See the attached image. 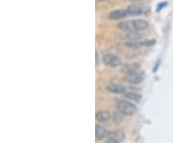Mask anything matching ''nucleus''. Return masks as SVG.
Returning a JSON list of instances; mask_svg holds the SVG:
<instances>
[{"label": "nucleus", "instance_id": "1", "mask_svg": "<svg viewBox=\"0 0 173 143\" xmlns=\"http://www.w3.org/2000/svg\"><path fill=\"white\" fill-rule=\"evenodd\" d=\"M148 22L144 19H135L131 21H124L118 24V28L123 32L133 33V32H138L145 30L148 27Z\"/></svg>", "mask_w": 173, "mask_h": 143}, {"label": "nucleus", "instance_id": "2", "mask_svg": "<svg viewBox=\"0 0 173 143\" xmlns=\"http://www.w3.org/2000/svg\"><path fill=\"white\" fill-rule=\"evenodd\" d=\"M116 106L118 108V111H121L125 115H133L137 112V107L133 103L122 100V99H116Z\"/></svg>", "mask_w": 173, "mask_h": 143}, {"label": "nucleus", "instance_id": "3", "mask_svg": "<svg viewBox=\"0 0 173 143\" xmlns=\"http://www.w3.org/2000/svg\"><path fill=\"white\" fill-rule=\"evenodd\" d=\"M125 138V135L121 130L113 131L107 132L106 141L107 143H121Z\"/></svg>", "mask_w": 173, "mask_h": 143}, {"label": "nucleus", "instance_id": "4", "mask_svg": "<svg viewBox=\"0 0 173 143\" xmlns=\"http://www.w3.org/2000/svg\"><path fill=\"white\" fill-rule=\"evenodd\" d=\"M103 60H104V62H105L108 66H111V67H118L122 65L121 59L116 55H113L112 53L105 54Z\"/></svg>", "mask_w": 173, "mask_h": 143}, {"label": "nucleus", "instance_id": "5", "mask_svg": "<svg viewBox=\"0 0 173 143\" xmlns=\"http://www.w3.org/2000/svg\"><path fill=\"white\" fill-rule=\"evenodd\" d=\"M141 65L137 62H132V63H127V65H123L122 67V72L125 73L126 75H133V74L137 73V71L140 70Z\"/></svg>", "mask_w": 173, "mask_h": 143}, {"label": "nucleus", "instance_id": "6", "mask_svg": "<svg viewBox=\"0 0 173 143\" xmlns=\"http://www.w3.org/2000/svg\"><path fill=\"white\" fill-rule=\"evenodd\" d=\"M127 17H129L128 10H116V11H113L109 14V18L113 19V20L122 19V18Z\"/></svg>", "mask_w": 173, "mask_h": 143}, {"label": "nucleus", "instance_id": "7", "mask_svg": "<svg viewBox=\"0 0 173 143\" xmlns=\"http://www.w3.org/2000/svg\"><path fill=\"white\" fill-rule=\"evenodd\" d=\"M143 79H144V74L143 73H136L133 75H129L127 77V81L129 82L131 85H138L141 84Z\"/></svg>", "mask_w": 173, "mask_h": 143}, {"label": "nucleus", "instance_id": "8", "mask_svg": "<svg viewBox=\"0 0 173 143\" xmlns=\"http://www.w3.org/2000/svg\"><path fill=\"white\" fill-rule=\"evenodd\" d=\"M107 90L112 93H115V94H121V93L126 92V88L121 85H118V84H110L107 87Z\"/></svg>", "mask_w": 173, "mask_h": 143}, {"label": "nucleus", "instance_id": "9", "mask_svg": "<svg viewBox=\"0 0 173 143\" xmlns=\"http://www.w3.org/2000/svg\"><path fill=\"white\" fill-rule=\"evenodd\" d=\"M111 119V113L107 111H100L96 113V120L100 123H107Z\"/></svg>", "mask_w": 173, "mask_h": 143}, {"label": "nucleus", "instance_id": "10", "mask_svg": "<svg viewBox=\"0 0 173 143\" xmlns=\"http://www.w3.org/2000/svg\"><path fill=\"white\" fill-rule=\"evenodd\" d=\"M106 135H107V131L105 128L97 124L95 126V139L101 140L104 137H106Z\"/></svg>", "mask_w": 173, "mask_h": 143}, {"label": "nucleus", "instance_id": "11", "mask_svg": "<svg viewBox=\"0 0 173 143\" xmlns=\"http://www.w3.org/2000/svg\"><path fill=\"white\" fill-rule=\"evenodd\" d=\"M127 10H128V13H129V17H130V16L137 17V16H140V14H142L145 13V11H143L142 8L137 7V6L129 7Z\"/></svg>", "mask_w": 173, "mask_h": 143}, {"label": "nucleus", "instance_id": "12", "mask_svg": "<svg viewBox=\"0 0 173 143\" xmlns=\"http://www.w3.org/2000/svg\"><path fill=\"white\" fill-rule=\"evenodd\" d=\"M124 96L125 98L129 100H132L134 102H140L141 100V95L137 94V93H135L133 91H129V92H125L124 93Z\"/></svg>", "mask_w": 173, "mask_h": 143}, {"label": "nucleus", "instance_id": "13", "mask_svg": "<svg viewBox=\"0 0 173 143\" xmlns=\"http://www.w3.org/2000/svg\"><path fill=\"white\" fill-rule=\"evenodd\" d=\"M125 114H123V113L121 111H118V112H115V114H113V121H115V123H120L122 120H123V116H124Z\"/></svg>", "mask_w": 173, "mask_h": 143}, {"label": "nucleus", "instance_id": "14", "mask_svg": "<svg viewBox=\"0 0 173 143\" xmlns=\"http://www.w3.org/2000/svg\"><path fill=\"white\" fill-rule=\"evenodd\" d=\"M166 5H167V3H166V2L159 4V6H158V11H161V10H162V8H164V7H165Z\"/></svg>", "mask_w": 173, "mask_h": 143}, {"label": "nucleus", "instance_id": "15", "mask_svg": "<svg viewBox=\"0 0 173 143\" xmlns=\"http://www.w3.org/2000/svg\"><path fill=\"white\" fill-rule=\"evenodd\" d=\"M131 1H136V0H131Z\"/></svg>", "mask_w": 173, "mask_h": 143}]
</instances>
